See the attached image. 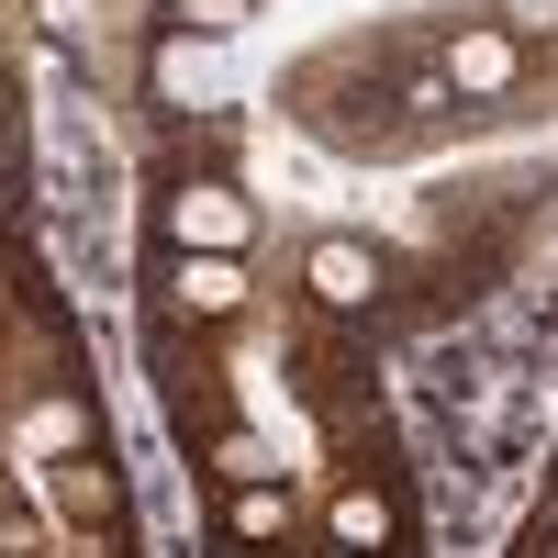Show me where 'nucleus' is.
I'll return each instance as SVG.
<instances>
[{"mask_svg": "<svg viewBox=\"0 0 558 558\" xmlns=\"http://www.w3.org/2000/svg\"><path fill=\"white\" fill-rule=\"evenodd\" d=\"M313 279H324V302H368V279H380V268H368L357 246H324V257H313Z\"/></svg>", "mask_w": 558, "mask_h": 558, "instance_id": "nucleus-1", "label": "nucleus"}, {"mask_svg": "<svg viewBox=\"0 0 558 558\" xmlns=\"http://www.w3.org/2000/svg\"><path fill=\"white\" fill-rule=\"evenodd\" d=\"M502 68H514V57H502V34H470V45H458V78H470V89H502Z\"/></svg>", "mask_w": 558, "mask_h": 558, "instance_id": "nucleus-2", "label": "nucleus"}, {"mask_svg": "<svg viewBox=\"0 0 558 558\" xmlns=\"http://www.w3.org/2000/svg\"><path fill=\"white\" fill-rule=\"evenodd\" d=\"M336 525H347L357 547H380V525H391V514H380V502H368V492H347V514H336Z\"/></svg>", "mask_w": 558, "mask_h": 558, "instance_id": "nucleus-3", "label": "nucleus"}, {"mask_svg": "<svg viewBox=\"0 0 558 558\" xmlns=\"http://www.w3.org/2000/svg\"><path fill=\"white\" fill-rule=\"evenodd\" d=\"M514 23H558V0H514Z\"/></svg>", "mask_w": 558, "mask_h": 558, "instance_id": "nucleus-4", "label": "nucleus"}]
</instances>
